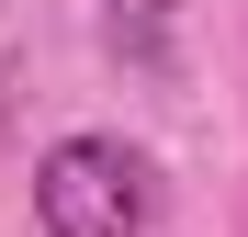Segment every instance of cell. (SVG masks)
I'll use <instances>...</instances> for the list:
<instances>
[{"label": "cell", "mask_w": 248, "mask_h": 237, "mask_svg": "<svg viewBox=\"0 0 248 237\" xmlns=\"http://www.w3.org/2000/svg\"><path fill=\"white\" fill-rule=\"evenodd\" d=\"M46 237H147V158L124 136H57L34 158Z\"/></svg>", "instance_id": "1"}, {"label": "cell", "mask_w": 248, "mask_h": 237, "mask_svg": "<svg viewBox=\"0 0 248 237\" xmlns=\"http://www.w3.org/2000/svg\"><path fill=\"white\" fill-rule=\"evenodd\" d=\"M170 23H181V0H102V34L124 68H170Z\"/></svg>", "instance_id": "2"}]
</instances>
